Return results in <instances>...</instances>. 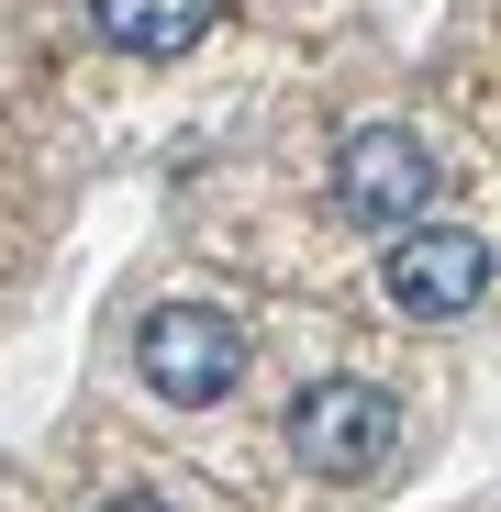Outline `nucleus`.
I'll return each mask as SVG.
<instances>
[{
	"label": "nucleus",
	"instance_id": "f03ea898",
	"mask_svg": "<svg viewBox=\"0 0 501 512\" xmlns=\"http://www.w3.org/2000/svg\"><path fill=\"white\" fill-rule=\"evenodd\" d=\"M290 457L323 468V479H368L401 457V401L379 379H312L290 401Z\"/></svg>",
	"mask_w": 501,
	"mask_h": 512
},
{
	"label": "nucleus",
	"instance_id": "20e7f679",
	"mask_svg": "<svg viewBox=\"0 0 501 512\" xmlns=\"http://www.w3.org/2000/svg\"><path fill=\"white\" fill-rule=\"evenodd\" d=\"M490 279H501V256H490V234H468V223H401V234H390V301H401L412 323L479 312Z\"/></svg>",
	"mask_w": 501,
	"mask_h": 512
},
{
	"label": "nucleus",
	"instance_id": "39448f33",
	"mask_svg": "<svg viewBox=\"0 0 501 512\" xmlns=\"http://www.w3.org/2000/svg\"><path fill=\"white\" fill-rule=\"evenodd\" d=\"M90 23H101L123 56H190V45L223 23V0H90Z\"/></svg>",
	"mask_w": 501,
	"mask_h": 512
},
{
	"label": "nucleus",
	"instance_id": "7ed1b4c3",
	"mask_svg": "<svg viewBox=\"0 0 501 512\" xmlns=\"http://www.w3.org/2000/svg\"><path fill=\"white\" fill-rule=\"evenodd\" d=\"M334 201H346L357 234H401V223H424V212H435V156H424V134H401V123H357L346 156H334Z\"/></svg>",
	"mask_w": 501,
	"mask_h": 512
},
{
	"label": "nucleus",
	"instance_id": "423d86ee",
	"mask_svg": "<svg viewBox=\"0 0 501 512\" xmlns=\"http://www.w3.org/2000/svg\"><path fill=\"white\" fill-rule=\"evenodd\" d=\"M101 512H167V501H156V490H134V501H101Z\"/></svg>",
	"mask_w": 501,
	"mask_h": 512
},
{
	"label": "nucleus",
	"instance_id": "f257e3e1",
	"mask_svg": "<svg viewBox=\"0 0 501 512\" xmlns=\"http://www.w3.org/2000/svg\"><path fill=\"white\" fill-rule=\"evenodd\" d=\"M134 368H145L156 401L212 412V401L245 379V334H234V312H212V301H156V312L134 323Z\"/></svg>",
	"mask_w": 501,
	"mask_h": 512
}]
</instances>
